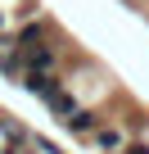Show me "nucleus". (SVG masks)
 I'll use <instances>...</instances> for the list:
<instances>
[{
  "label": "nucleus",
  "mask_w": 149,
  "mask_h": 154,
  "mask_svg": "<svg viewBox=\"0 0 149 154\" xmlns=\"http://www.w3.org/2000/svg\"><path fill=\"white\" fill-rule=\"evenodd\" d=\"M0 131H5V140H14V145H27V127L14 122V118H0Z\"/></svg>",
  "instance_id": "5"
},
{
  "label": "nucleus",
  "mask_w": 149,
  "mask_h": 154,
  "mask_svg": "<svg viewBox=\"0 0 149 154\" xmlns=\"http://www.w3.org/2000/svg\"><path fill=\"white\" fill-rule=\"evenodd\" d=\"M0 154H18V149H0Z\"/></svg>",
  "instance_id": "8"
},
{
  "label": "nucleus",
  "mask_w": 149,
  "mask_h": 154,
  "mask_svg": "<svg viewBox=\"0 0 149 154\" xmlns=\"http://www.w3.org/2000/svg\"><path fill=\"white\" fill-rule=\"evenodd\" d=\"M127 154H149V145H131V149H127Z\"/></svg>",
  "instance_id": "7"
},
{
  "label": "nucleus",
  "mask_w": 149,
  "mask_h": 154,
  "mask_svg": "<svg viewBox=\"0 0 149 154\" xmlns=\"http://www.w3.org/2000/svg\"><path fill=\"white\" fill-rule=\"evenodd\" d=\"M50 154H59V149H50Z\"/></svg>",
  "instance_id": "10"
},
{
  "label": "nucleus",
  "mask_w": 149,
  "mask_h": 154,
  "mask_svg": "<svg viewBox=\"0 0 149 154\" xmlns=\"http://www.w3.org/2000/svg\"><path fill=\"white\" fill-rule=\"evenodd\" d=\"M23 86H27L36 100H45V104H50L54 95H63V86H59V77H54V72H50V77H41V72H23Z\"/></svg>",
  "instance_id": "1"
},
{
  "label": "nucleus",
  "mask_w": 149,
  "mask_h": 154,
  "mask_svg": "<svg viewBox=\"0 0 149 154\" xmlns=\"http://www.w3.org/2000/svg\"><path fill=\"white\" fill-rule=\"evenodd\" d=\"M0 32H5V18H0Z\"/></svg>",
  "instance_id": "9"
},
{
  "label": "nucleus",
  "mask_w": 149,
  "mask_h": 154,
  "mask_svg": "<svg viewBox=\"0 0 149 154\" xmlns=\"http://www.w3.org/2000/svg\"><path fill=\"white\" fill-rule=\"evenodd\" d=\"M63 127H68V131H77V136H82V131H95V113H91V109H77Z\"/></svg>",
  "instance_id": "3"
},
{
  "label": "nucleus",
  "mask_w": 149,
  "mask_h": 154,
  "mask_svg": "<svg viewBox=\"0 0 149 154\" xmlns=\"http://www.w3.org/2000/svg\"><path fill=\"white\" fill-rule=\"evenodd\" d=\"M23 63H27V72L50 77V72H54V63H59V54H54L50 45H36V50H23Z\"/></svg>",
  "instance_id": "2"
},
{
  "label": "nucleus",
  "mask_w": 149,
  "mask_h": 154,
  "mask_svg": "<svg viewBox=\"0 0 149 154\" xmlns=\"http://www.w3.org/2000/svg\"><path fill=\"white\" fill-rule=\"evenodd\" d=\"M100 149H122V131H113V127H100Z\"/></svg>",
  "instance_id": "6"
},
{
  "label": "nucleus",
  "mask_w": 149,
  "mask_h": 154,
  "mask_svg": "<svg viewBox=\"0 0 149 154\" xmlns=\"http://www.w3.org/2000/svg\"><path fill=\"white\" fill-rule=\"evenodd\" d=\"M50 109H54V113H59V118H63V122H68V118H72V113H77V109H82V104H77V100H72V95H68V91H63V95H54V100H50Z\"/></svg>",
  "instance_id": "4"
}]
</instances>
